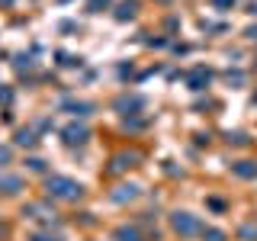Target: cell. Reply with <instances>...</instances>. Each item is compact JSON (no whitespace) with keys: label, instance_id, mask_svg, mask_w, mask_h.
Returning a JSON list of instances; mask_svg holds the SVG:
<instances>
[{"label":"cell","instance_id":"cell-1","mask_svg":"<svg viewBox=\"0 0 257 241\" xmlns=\"http://www.w3.org/2000/svg\"><path fill=\"white\" fill-rule=\"evenodd\" d=\"M45 193L52 199H61V203H77L84 196V183H77L74 177H64V174H48L45 177Z\"/></svg>","mask_w":257,"mask_h":241},{"label":"cell","instance_id":"cell-2","mask_svg":"<svg viewBox=\"0 0 257 241\" xmlns=\"http://www.w3.org/2000/svg\"><path fill=\"white\" fill-rule=\"evenodd\" d=\"M171 228H174V235H180V238H196V235H203L206 225H203L199 215L187 212V209H177L171 215Z\"/></svg>","mask_w":257,"mask_h":241},{"label":"cell","instance_id":"cell-3","mask_svg":"<svg viewBox=\"0 0 257 241\" xmlns=\"http://www.w3.org/2000/svg\"><path fill=\"white\" fill-rule=\"evenodd\" d=\"M61 139H64V145H84L87 139H90V129H87L84 123H71V126H64L61 129Z\"/></svg>","mask_w":257,"mask_h":241},{"label":"cell","instance_id":"cell-4","mask_svg":"<svg viewBox=\"0 0 257 241\" xmlns=\"http://www.w3.org/2000/svg\"><path fill=\"white\" fill-rule=\"evenodd\" d=\"M23 215L32 222H52L55 219V209L48 206V203H29V206H23Z\"/></svg>","mask_w":257,"mask_h":241},{"label":"cell","instance_id":"cell-5","mask_svg":"<svg viewBox=\"0 0 257 241\" xmlns=\"http://www.w3.org/2000/svg\"><path fill=\"white\" fill-rule=\"evenodd\" d=\"M139 161H142V151H122V155H116V158H112L109 171H112V174H119V171H128V167H135Z\"/></svg>","mask_w":257,"mask_h":241},{"label":"cell","instance_id":"cell-6","mask_svg":"<svg viewBox=\"0 0 257 241\" xmlns=\"http://www.w3.org/2000/svg\"><path fill=\"white\" fill-rule=\"evenodd\" d=\"M0 190H4L7 196H16V193L23 190V177H16V174H7V171H0Z\"/></svg>","mask_w":257,"mask_h":241},{"label":"cell","instance_id":"cell-7","mask_svg":"<svg viewBox=\"0 0 257 241\" xmlns=\"http://www.w3.org/2000/svg\"><path fill=\"white\" fill-rule=\"evenodd\" d=\"M135 196H139V187H135V183H119L116 193H109L112 203H128V199H135Z\"/></svg>","mask_w":257,"mask_h":241},{"label":"cell","instance_id":"cell-8","mask_svg":"<svg viewBox=\"0 0 257 241\" xmlns=\"http://www.w3.org/2000/svg\"><path fill=\"white\" fill-rule=\"evenodd\" d=\"M231 171H235V177L254 180V177H257V161H235V164H231Z\"/></svg>","mask_w":257,"mask_h":241},{"label":"cell","instance_id":"cell-9","mask_svg":"<svg viewBox=\"0 0 257 241\" xmlns=\"http://www.w3.org/2000/svg\"><path fill=\"white\" fill-rule=\"evenodd\" d=\"M112 241H145V238L135 225H119V228L112 231Z\"/></svg>","mask_w":257,"mask_h":241},{"label":"cell","instance_id":"cell-10","mask_svg":"<svg viewBox=\"0 0 257 241\" xmlns=\"http://www.w3.org/2000/svg\"><path fill=\"white\" fill-rule=\"evenodd\" d=\"M61 109H71L74 116H90V112H93V103H84V100H64Z\"/></svg>","mask_w":257,"mask_h":241},{"label":"cell","instance_id":"cell-11","mask_svg":"<svg viewBox=\"0 0 257 241\" xmlns=\"http://www.w3.org/2000/svg\"><path fill=\"white\" fill-rule=\"evenodd\" d=\"M238 241H257V219H247L238 225Z\"/></svg>","mask_w":257,"mask_h":241},{"label":"cell","instance_id":"cell-12","mask_svg":"<svg viewBox=\"0 0 257 241\" xmlns=\"http://www.w3.org/2000/svg\"><path fill=\"white\" fill-rule=\"evenodd\" d=\"M209 77H212L209 71L196 68V71H193V77H190V87H193V90H203V87H209Z\"/></svg>","mask_w":257,"mask_h":241},{"label":"cell","instance_id":"cell-13","mask_svg":"<svg viewBox=\"0 0 257 241\" xmlns=\"http://www.w3.org/2000/svg\"><path fill=\"white\" fill-rule=\"evenodd\" d=\"M142 106H145L142 96H119L116 100V109H142Z\"/></svg>","mask_w":257,"mask_h":241},{"label":"cell","instance_id":"cell-14","mask_svg":"<svg viewBox=\"0 0 257 241\" xmlns=\"http://www.w3.org/2000/svg\"><path fill=\"white\" fill-rule=\"evenodd\" d=\"M16 145H20V148H32V145H36V132H32V129H20V132H16Z\"/></svg>","mask_w":257,"mask_h":241},{"label":"cell","instance_id":"cell-15","mask_svg":"<svg viewBox=\"0 0 257 241\" xmlns=\"http://www.w3.org/2000/svg\"><path fill=\"white\" fill-rule=\"evenodd\" d=\"M199 238H203V241H225V231L222 228H209V225H206Z\"/></svg>","mask_w":257,"mask_h":241},{"label":"cell","instance_id":"cell-16","mask_svg":"<svg viewBox=\"0 0 257 241\" xmlns=\"http://www.w3.org/2000/svg\"><path fill=\"white\" fill-rule=\"evenodd\" d=\"M132 16H135V4H122L119 13H116V20H132Z\"/></svg>","mask_w":257,"mask_h":241},{"label":"cell","instance_id":"cell-17","mask_svg":"<svg viewBox=\"0 0 257 241\" xmlns=\"http://www.w3.org/2000/svg\"><path fill=\"white\" fill-rule=\"evenodd\" d=\"M29 241H61L58 235H48V231H32Z\"/></svg>","mask_w":257,"mask_h":241},{"label":"cell","instance_id":"cell-18","mask_svg":"<svg viewBox=\"0 0 257 241\" xmlns=\"http://www.w3.org/2000/svg\"><path fill=\"white\" fill-rule=\"evenodd\" d=\"M26 164H29V171H36V174H42V171H45V161H42V158H29Z\"/></svg>","mask_w":257,"mask_h":241},{"label":"cell","instance_id":"cell-19","mask_svg":"<svg viewBox=\"0 0 257 241\" xmlns=\"http://www.w3.org/2000/svg\"><path fill=\"white\" fill-rule=\"evenodd\" d=\"M7 164H10V148H7V145H0V171H4Z\"/></svg>","mask_w":257,"mask_h":241},{"label":"cell","instance_id":"cell-20","mask_svg":"<svg viewBox=\"0 0 257 241\" xmlns=\"http://www.w3.org/2000/svg\"><path fill=\"white\" fill-rule=\"evenodd\" d=\"M212 7H215V10H231L235 0H212Z\"/></svg>","mask_w":257,"mask_h":241},{"label":"cell","instance_id":"cell-21","mask_svg":"<svg viewBox=\"0 0 257 241\" xmlns=\"http://www.w3.org/2000/svg\"><path fill=\"white\" fill-rule=\"evenodd\" d=\"M228 142H235V145H247V135H244V132H235V135H228Z\"/></svg>","mask_w":257,"mask_h":241},{"label":"cell","instance_id":"cell-22","mask_svg":"<svg viewBox=\"0 0 257 241\" xmlns=\"http://www.w3.org/2000/svg\"><path fill=\"white\" fill-rule=\"evenodd\" d=\"M100 7H109V0H90V13H100Z\"/></svg>","mask_w":257,"mask_h":241},{"label":"cell","instance_id":"cell-23","mask_svg":"<svg viewBox=\"0 0 257 241\" xmlns=\"http://www.w3.org/2000/svg\"><path fill=\"white\" fill-rule=\"evenodd\" d=\"M13 100V90H7V87H4V90H0V103H10Z\"/></svg>","mask_w":257,"mask_h":241},{"label":"cell","instance_id":"cell-24","mask_svg":"<svg viewBox=\"0 0 257 241\" xmlns=\"http://www.w3.org/2000/svg\"><path fill=\"white\" fill-rule=\"evenodd\" d=\"M254 103H257V96H254Z\"/></svg>","mask_w":257,"mask_h":241}]
</instances>
